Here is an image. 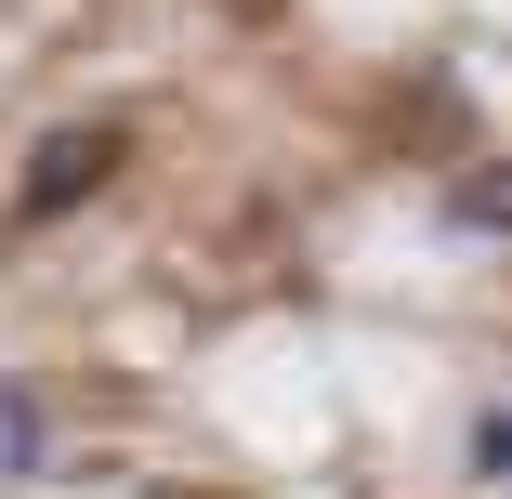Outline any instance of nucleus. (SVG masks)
<instances>
[{
  "instance_id": "nucleus-1",
  "label": "nucleus",
  "mask_w": 512,
  "mask_h": 499,
  "mask_svg": "<svg viewBox=\"0 0 512 499\" xmlns=\"http://www.w3.org/2000/svg\"><path fill=\"white\" fill-rule=\"evenodd\" d=\"M119 158H132V132H119V119H66V132H40V145H27V171H14V237H27V224L92 211V197L119 184Z\"/></svg>"
},
{
  "instance_id": "nucleus-2",
  "label": "nucleus",
  "mask_w": 512,
  "mask_h": 499,
  "mask_svg": "<svg viewBox=\"0 0 512 499\" xmlns=\"http://www.w3.org/2000/svg\"><path fill=\"white\" fill-rule=\"evenodd\" d=\"M434 211H447V237H512V158H473Z\"/></svg>"
},
{
  "instance_id": "nucleus-3",
  "label": "nucleus",
  "mask_w": 512,
  "mask_h": 499,
  "mask_svg": "<svg viewBox=\"0 0 512 499\" xmlns=\"http://www.w3.org/2000/svg\"><path fill=\"white\" fill-rule=\"evenodd\" d=\"M27 473H53V408L27 381H0V486H27Z\"/></svg>"
},
{
  "instance_id": "nucleus-4",
  "label": "nucleus",
  "mask_w": 512,
  "mask_h": 499,
  "mask_svg": "<svg viewBox=\"0 0 512 499\" xmlns=\"http://www.w3.org/2000/svg\"><path fill=\"white\" fill-rule=\"evenodd\" d=\"M460 473H473V486H512V408H473V434H460Z\"/></svg>"
}]
</instances>
